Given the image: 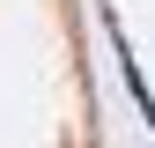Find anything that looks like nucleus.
Instances as JSON below:
<instances>
[{"label": "nucleus", "instance_id": "f257e3e1", "mask_svg": "<svg viewBox=\"0 0 155 148\" xmlns=\"http://www.w3.org/2000/svg\"><path fill=\"white\" fill-rule=\"evenodd\" d=\"M0 148H96V133H89V111H81V89H67L59 104H45L30 126L0 119Z\"/></svg>", "mask_w": 155, "mask_h": 148}]
</instances>
